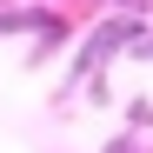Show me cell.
<instances>
[{
	"label": "cell",
	"instance_id": "2",
	"mask_svg": "<svg viewBox=\"0 0 153 153\" xmlns=\"http://www.w3.org/2000/svg\"><path fill=\"white\" fill-rule=\"evenodd\" d=\"M107 153H140V146H133V140H113V146H107Z\"/></svg>",
	"mask_w": 153,
	"mask_h": 153
},
{
	"label": "cell",
	"instance_id": "1",
	"mask_svg": "<svg viewBox=\"0 0 153 153\" xmlns=\"http://www.w3.org/2000/svg\"><path fill=\"white\" fill-rule=\"evenodd\" d=\"M133 33H140V27H133V20H113V27H100V33L87 40V53H80V60H73V73H93V67H100V60H107V53H120V47H126V40H133Z\"/></svg>",
	"mask_w": 153,
	"mask_h": 153
},
{
	"label": "cell",
	"instance_id": "3",
	"mask_svg": "<svg viewBox=\"0 0 153 153\" xmlns=\"http://www.w3.org/2000/svg\"><path fill=\"white\" fill-rule=\"evenodd\" d=\"M113 7H140V0H113Z\"/></svg>",
	"mask_w": 153,
	"mask_h": 153
}]
</instances>
